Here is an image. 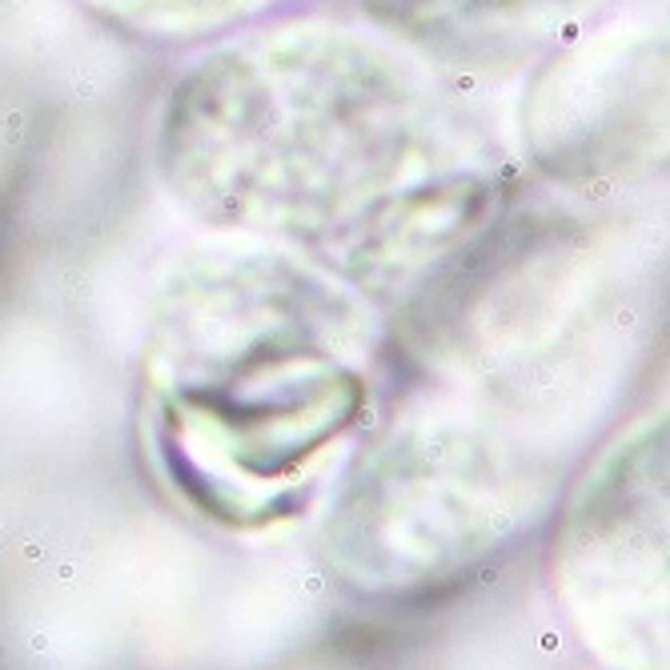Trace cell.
Masks as SVG:
<instances>
[{
  "label": "cell",
  "mask_w": 670,
  "mask_h": 670,
  "mask_svg": "<svg viewBox=\"0 0 670 670\" xmlns=\"http://www.w3.org/2000/svg\"><path fill=\"white\" fill-rule=\"evenodd\" d=\"M169 197L405 309L514 209V185L422 56L341 24L225 40L157 124Z\"/></svg>",
  "instance_id": "obj_1"
},
{
  "label": "cell",
  "mask_w": 670,
  "mask_h": 670,
  "mask_svg": "<svg viewBox=\"0 0 670 670\" xmlns=\"http://www.w3.org/2000/svg\"><path fill=\"white\" fill-rule=\"evenodd\" d=\"M141 353L169 470L245 518L297 494L361 422L386 325L321 265L217 233L161 273Z\"/></svg>",
  "instance_id": "obj_2"
},
{
  "label": "cell",
  "mask_w": 670,
  "mask_h": 670,
  "mask_svg": "<svg viewBox=\"0 0 670 670\" xmlns=\"http://www.w3.org/2000/svg\"><path fill=\"white\" fill-rule=\"evenodd\" d=\"M662 417L638 422L578 494L558 578L582 634L622 670H662L666 486Z\"/></svg>",
  "instance_id": "obj_3"
},
{
  "label": "cell",
  "mask_w": 670,
  "mask_h": 670,
  "mask_svg": "<svg viewBox=\"0 0 670 670\" xmlns=\"http://www.w3.org/2000/svg\"><path fill=\"white\" fill-rule=\"evenodd\" d=\"M534 165L586 189L662 153V40L606 36L554 60L534 89Z\"/></svg>",
  "instance_id": "obj_4"
},
{
  "label": "cell",
  "mask_w": 670,
  "mask_h": 670,
  "mask_svg": "<svg viewBox=\"0 0 670 670\" xmlns=\"http://www.w3.org/2000/svg\"><path fill=\"white\" fill-rule=\"evenodd\" d=\"M409 45L449 60H518L578 32L614 0H365Z\"/></svg>",
  "instance_id": "obj_5"
},
{
  "label": "cell",
  "mask_w": 670,
  "mask_h": 670,
  "mask_svg": "<svg viewBox=\"0 0 670 670\" xmlns=\"http://www.w3.org/2000/svg\"><path fill=\"white\" fill-rule=\"evenodd\" d=\"M85 4L129 32L193 40L225 28H241L281 0H85Z\"/></svg>",
  "instance_id": "obj_6"
}]
</instances>
